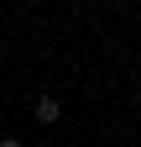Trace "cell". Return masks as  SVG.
<instances>
[{"label": "cell", "instance_id": "cell-1", "mask_svg": "<svg viewBox=\"0 0 141 147\" xmlns=\"http://www.w3.org/2000/svg\"><path fill=\"white\" fill-rule=\"evenodd\" d=\"M58 116H63V105L52 100V95H37V121H47V126H52Z\"/></svg>", "mask_w": 141, "mask_h": 147}, {"label": "cell", "instance_id": "cell-2", "mask_svg": "<svg viewBox=\"0 0 141 147\" xmlns=\"http://www.w3.org/2000/svg\"><path fill=\"white\" fill-rule=\"evenodd\" d=\"M0 147H21V142H16V137H0Z\"/></svg>", "mask_w": 141, "mask_h": 147}, {"label": "cell", "instance_id": "cell-3", "mask_svg": "<svg viewBox=\"0 0 141 147\" xmlns=\"http://www.w3.org/2000/svg\"><path fill=\"white\" fill-rule=\"evenodd\" d=\"M26 5H37V0H26Z\"/></svg>", "mask_w": 141, "mask_h": 147}]
</instances>
